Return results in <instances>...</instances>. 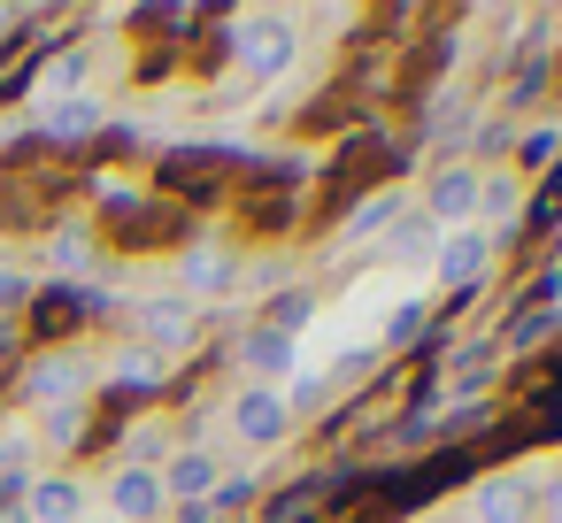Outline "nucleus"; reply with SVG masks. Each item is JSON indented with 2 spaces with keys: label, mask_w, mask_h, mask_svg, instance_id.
Instances as JSON below:
<instances>
[{
  "label": "nucleus",
  "mask_w": 562,
  "mask_h": 523,
  "mask_svg": "<svg viewBox=\"0 0 562 523\" xmlns=\"http://www.w3.org/2000/svg\"><path fill=\"white\" fill-rule=\"evenodd\" d=\"M301 16L293 9H247V16H232V62L247 70V86H270V78H285L293 62H301Z\"/></svg>",
  "instance_id": "1"
},
{
  "label": "nucleus",
  "mask_w": 562,
  "mask_h": 523,
  "mask_svg": "<svg viewBox=\"0 0 562 523\" xmlns=\"http://www.w3.org/2000/svg\"><path fill=\"white\" fill-rule=\"evenodd\" d=\"M493 262H501V247L470 224V231H447L439 239V254H431V285H439V308L454 316V308H470L477 300V285L493 277Z\"/></svg>",
  "instance_id": "2"
},
{
  "label": "nucleus",
  "mask_w": 562,
  "mask_h": 523,
  "mask_svg": "<svg viewBox=\"0 0 562 523\" xmlns=\"http://www.w3.org/2000/svg\"><path fill=\"white\" fill-rule=\"evenodd\" d=\"M477 185H485V170H477V162H431L416 216H431L439 231H470V224H477Z\"/></svg>",
  "instance_id": "3"
},
{
  "label": "nucleus",
  "mask_w": 562,
  "mask_h": 523,
  "mask_svg": "<svg viewBox=\"0 0 562 523\" xmlns=\"http://www.w3.org/2000/svg\"><path fill=\"white\" fill-rule=\"evenodd\" d=\"M232 439H239L247 454L285 446V439H293V408H285V393H278V385H239V393H232Z\"/></svg>",
  "instance_id": "4"
},
{
  "label": "nucleus",
  "mask_w": 562,
  "mask_h": 523,
  "mask_svg": "<svg viewBox=\"0 0 562 523\" xmlns=\"http://www.w3.org/2000/svg\"><path fill=\"white\" fill-rule=\"evenodd\" d=\"M132 323H139V346L147 354H193V339H201V308L186 300V293H155V300H139L132 308Z\"/></svg>",
  "instance_id": "5"
},
{
  "label": "nucleus",
  "mask_w": 562,
  "mask_h": 523,
  "mask_svg": "<svg viewBox=\"0 0 562 523\" xmlns=\"http://www.w3.org/2000/svg\"><path fill=\"white\" fill-rule=\"evenodd\" d=\"M86 385H93V362L78 354V346H55V354H40L32 369H24V400L47 416V408H86Z\"/></svg>",
  "instance_id": "6"
},
{
  "label": "nucleus",
  "mask_w": 562,
  "mask_h": 523,
  "mask_svg": "<svg viewBox=\"0 0 562 523\" xmlns=\"http://www.w3.org/2000/svg\"><path fill=\"white\" fill-rule=\"evenodd\" d=\"M239 270H247V254L232 247V239H193V247H178V285H186V300L201 308V300H224L232 285H239Z\"/></svg>",
  "instance_id": "7"
},
{
  "label": "nucleus",
  "mask_w": 562,
  "mask_h": 523,
  "mask_svg": "<svg viewBox=\"0 0 562 523\" xmlns=\"http://www.w3.org/2000/svg\"><path fill=\"white\" fill-rule=\"evenodd\" d=\"M531 508H539V477H524V469H493V477L470 485L462 523H531Z\"/></svg>",
  "instance_id": "8"
},
{
  "label": "nucleus",
  "mask_w": 562,
  "mask_h": 523,
  "mask_svg": "<svg viewBox=\"0 0 562 523\" xmlns=\"http://www.w3.org/2000/svg\"><path fill=\"white\" fill-rule=\"evenodd\" d=\"M239 369H247V385H278V393H285V377L301 369V339H285V331H270V323H247Z\"/></svg>",
  "instance_id": "9"
},
{
  "label": "nucleus",
  "mask_w": 562,
  "mask_h": 523,
  "mask_svg": "<svg viewBox=\"0 0 562 523\" xmlns=\"http://www.w3.org/2000/svg\"><path fill=\"white\" fill-rule=\"evenodd\" d=\"M216 485H224V462H216V446H201V439H186V446L162 462V492L186 500V508L216 500Z\"/></svg>",
  "instance_id": "10"
},
{
  "label": "nucleus",
  "mask_w": 562,
  "mask_h": 523,
  "mask_svg": "<svg viewBox=\"0 0 562 523\" xmlns=\"http://www.w3.org/2000/svg\"><path fill=\"white\" fill-rule=\"evenodd\" d=\"M162 508H170V492H162V469L116 462V477H109V515H116V523H155Z\"/></svg>",
  "instance_id": "11"
},
{
  "label": "nucleus",
  "mask_w": 562,
  "mask_h": 523,
  "mask_svg": "<svg viewBox=\"0 0 562 523\" xmlns=\"http://www.w3.org/2000/svg\"><path fill=\"white\" fill-rule=\"evenodd\" d=\"M93 492L86 477H32L24 485V523H86Z\"/></svg>",
  "instance_id": "12"
},
{
  "label": "nucleus",
  "mask_w": 562,
  "mask_h": 523,
  "mask_svg": "<svg viewBox=\"0 0 562 523\" xmlns=\"http://www.w3.org/2000/svg\"><path fill=\"white\" fill-rule=\"evenodd\" d=\"M439 239H447V231H439L431 216H416V208H408L401 224H385V270H431Z\"/></svg>",
  "instance_id": "13"
},
{
  "label": "nucleus",
  "mask_w": 562,
  "mask_h": 523,
  "mask_svg": "<svg viewBox=\"0 0 562 523\" xmlns=\"http://www.w3.org/2000/svg\"><path fill=\"white\" fill-rule=\"evenodd\" d=\"M101 116H109V109H101L93 93H70V101H47V109H40L47 139H93V132H101Z\"/></svg>",
  "instance_id": "14"
},
{
  "label": "nucleus",
  "mask_w": 562,
  "mask_h": 523,
  "mask_svg": "<svg viewBox=\"0 0 562 523\" xmlns=\"http://www.w3.org/2000/svg\"><path fill=\"white\" fill-rule=\"evenodd\" d=\"M562 170V124H539V132H516V178H554Z\"/></svg>",
  "instance_id": "15"
},
{
  "label": "nucleus",
  "mask_w": 562,
  "mask_h": 523,
  "mask_svg": "<svg viewBox=\"0 0 562 523\" xmlns=\"http://www.w3.org/2000/svg\"><path fill=\"white\" fill-rule=\"evenodd\" d=\"M531 523H562V469L539 477V508H531Z\"/></svg>",
  "instance_id": "16"
},
{
  "label": "nucleus",
  "mask_w": 562,
  "mask_h": 523,
  "mask_svg": "<svg viewBox=\"0 0 562 523\" xmlns=\"http://www.w3.org/2000/svg\"><path fill=\"white\" fill-rule=\"evenodd\" d=\"M32 300V277H16V270H0V308H24Z\"/></svg>",
  "instance_id": "17"
},
{
  "label": "nucleus",
  "mask_w": 562,
  "mask_h": 523,
  "mask_svg": "<svg viewBox=\"0 0 562 523\" xmlns=\"http://www.w3.org/2000/svg\"><path fill=\"white\" fill-rule=\"evenodd\" d=\"M178 523H224V515H216V508H209V500H201V508H186V515H178Z\"/></svg>",
  "instance_id": "18"
}]
</instances>
